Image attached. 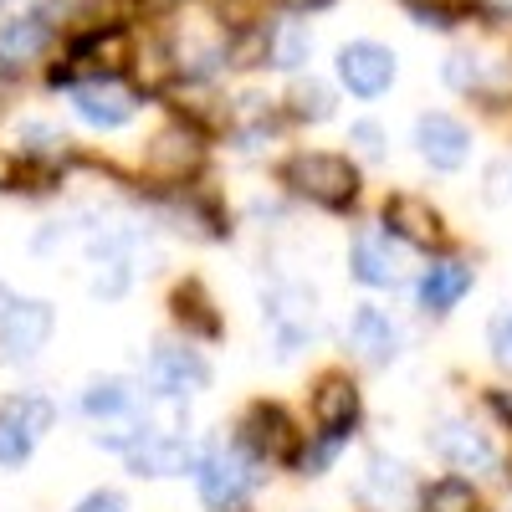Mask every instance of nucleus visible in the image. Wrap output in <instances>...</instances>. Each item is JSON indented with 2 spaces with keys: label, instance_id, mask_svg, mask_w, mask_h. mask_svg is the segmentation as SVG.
I'll use <instances>...</instances> for the list:
<instances>
[{
  "label": "nucleus",
  "instance_id": "0eeeda50",
  "mask_svg": "<svg viewBox=\"0 0 512 512\" xmlns=\"http://www.w3.org/2000/svg\"><path fill=\"white\" fill-rule=\"evenodd\" d=\"M210 384V369L195 349H175V344H164L149 354V390L164 395V400H180V395H195Z\"/></svg>",
  "mask_w": 512,
  "mask_h": 512
},
{
  "label": "nucleus",
  "instance_id": "39448f33",
  "mask_svg": "<svg viewBox=\"0 0 512 512\" xmlns=\"http://www.w3.org/2000/svg\"><path fill=\"white\" fill-rule=\"evenodd\" d=\"M267 323H272V344H277V354L282 359H292V354H303L308 344H313V292H303V287H282L277 297H272V308H267Z\"/></svg>",
  "mask_w": 512,
  "mask_h": 512
},
{
  "label": "nucleus",
  "instance_id": "393cba45",
  "mask_svg": "<svg viewBox=\"0 0 512 512\" xmlns=\"http://www.w3.org/2000/svg\"><path fill=\"white\" fill-rule=\"evenodd\" d=\"M292 113L318 123V118L333 113V93L323 88V82H313V77H308V82H297V88H292Z\"/></svg>",
  "mask_w": 512,
  "mask_h": 512
},
{
  "label": "nucleus",
  "instance_id": "7c9ffc66",
  "mask_svg": "<svg viewBox=\"0 0 512 512\" xmlns=\"http://www.w3.org/2000/svg\"><path fill=\"white\" fill-rule=\"evenodd\" d=\"M297 11H318V6H328V0H292Z\"/></svg>",
  "mask_w": 512,
  "mask_h": 512
},
{
  "label": "nucleus",
  "instance_id": "f257e3e1",
  "mask_svg": "<svg viewBox=\"0 0 512 512\" xmlns=\"http://www.w3.org/2000/svg\"><path fill=\"white\" fill-rule=\"evenodd\" d=\"M195 482H200V497L205 507H216V512H231L251 497V487L262 482V461L246 456V451H210L195 461Z\"/></svg>",
  "mask_w": 512,
  "mask_h": 512
},
{
  "label": "nucleus",
  "instance_id": "4be33fe9",
  "mask_svg": "<svg viewBox=\"0 0 512 512\" xmlns=\"http://www.w3.org/2000/svg\"><path fill=\"white\" fill-rule=\"evenodd\" d=\"M267 57H272V67H282V72L303 67V62L313 57V36H308V26L282 21V26L272 31V47H267Z\"/></svg>",
  "mask_w": 512,
  "mask_h": 512
},
{
  "label": "nucleus",
  "instance_id": "f03ea898",
  "mask_svg": "<svg viewBox=\"0 0 512 512\" xmlns=\"http://www.w3.org/2000/svg\"><path fill=\"white\" fill-rule=\"evenodd\" d=\"M287 185L297 195H308L318 205H349L359 195V175H354V164L349 159H338V154H297L287 164Z\"/></svg>",
  "mask_w": 512,
  "mask_h": 512
},
{
  "label": "nucleus",
  "instance_id": "9b49d317",
  "mask_svg": "<svg viewBox=\"0 0 512 512\" xmlns=\"http://www.w3.org/2000/svg\"><path fill=\"white\" fill-rule=\"evenodd\" d=\"M431 446H436V456L461 466V472H492L497 466V446L482 431H472L466 420H441L431 431Z\"/></svg>",
  "mask_w": 512,
  "mask_h": 512
},
{
  "label": "nucleus",
  "instance_id": "bb28decb",
  "mask_svg": "<svg viewBox=\"0 0 512 512\" xmlns=\"http://www.w3.org/2000/svg\"><path fill=\"white\" fill-rule=\"evenodd\" d=\"M446 77H451V88L472 93L477 82H482V67H477V57H466V52H451V57H446Z\"/></svg>",
  "mask_w": 512,
  "mask_h": 512
},
{
  "label": "nucleus",
  "instance_id": "4468645a",
  "mask_svg": "<svg viewBox=\"0 0 512 512\" xmlns=\"http://www.w3.org/2000/svg\"><path fill=\"white\" fill-rule=\"evenodd\" d=\"M349 344L369 359V364H390L400 354V328L390 323V313H379V308H354L349 318Z\"/></svg>",
  "mask_w": 512,
  "mask_h": 512
},
{
  "label": "nucleus",
  "instance_id": "a211bd4d",
  "mask_svg": "<svg viewBox=\"0 0 512 512\" xmlns=\"http://www.w3.org/2000/svg\"><path fill=\"white\" fill-rule=\"evenodd\" d=\"M123 62H128V36H123V31H98L93 41H82V47L72 52V67H67V72H57V82H62V77L72 82V72H98V77H113Z\"/></svg>",
  "mask_w": 512,
  "mask_h": 512
},
{
  "label": "nucleus",
  "instance_id": "473e14b6",
  "mask_svg": "<svg viewBox=\"0 0 512 512\" xmlns=\"http://www.w3.org/2000/svg\"><path fill=\"white\" fill-rule=\"evenodd\" d=\"M497 175H507V180H512V164H502V169H497Z\"/></svg>",
  "mask_w": 512,
  "mask_h": 512
},
{
  "label": "nucleus",
  "instance_id": "9d476101",
  "mask_svg": "<svg viewBox=\"0 0 512 512\" xmlns=\"http://www.w3.org/2000/svg\"><path fill=\"white\" fill-rule=\"evenodd\" d=\"M52 338V308L47 303H11L0 313V349L11 359H31L36 349H47Z\"/></svg>",
  "mask_w": 512,
  "mask_h": 512
},
{
  "label": "nucleus",
  "instance_id": "a878e982",
  "mask_svg": "<svg viewBox=\"0 0 512 512\" xmlns=\"http://www.w3.org/2000/svg\"><path fill=\"white\" fill-rule=\"evenodd\" d=\"M175 318H180V323H190L195 333H216V318L205 313V292H200L195 282L175 292Z\"/></svg>",
  "mask_w": 512,
  "mask_h": 512
},
{
  "label": "nucleus",
  "instance_id": "f3484780",
  "mask_svg": "<svg viewBox=\"0 0 512 512\" xmlns=\"http://www.w3.org/2000/svg\"><path fill=\"white\" fill-rule=\"evenodd\" d=\"M313 415H318V425H323L328 436H344L349 425H354V415H359V390H354L344 374H328L318 384V395H313Z\"/></svg>",
  "mask_w": 512,
  "mask_h": 512
},
{
  "label": "nucleus",
  "instance_id": "ddd939ff",
  "mask_svg": "<svg viewBox=\"0 0 512 512\" xmlns=\"http://www.w3.org/2000/svg\"><path fill=\"white\" fill-rule=\"evenodd\" d=\"M354 277L369 287H400L405 282V256L390 246L384 231H369L354 241Z\"/></svg>",
  "mask_w": 512,
  "mask_h": 512
},
{
  "label": "nucleus",
  "instance_id": "6e6552de",
  "mask_svg": "<svg viewBox=\"0 0 512 512\" xmlns=\"http://www.w3.org/2000/svg\"><path fill=\"white\" fill-rule=\"evenodd\" d=\"M72 108H77L82 123H93V128H123L128 118L139 113V98L128 88H113L108 77H98V82H72Z\"/></svg>",
  "mask_w": 512,
  "mask_h": 512
},
{
  "label": "nucleus",
  "instance_id": "7ed1b4c3",
  "mask_svg": "<svg viewBox=\"0 0 512 512\" xmlns=\"http://www.w3.org/2000/svg\"><path fill=\"white\" fill-rule=\"evenodd\" d=\"M47 425H52V405L47 400H36V395L6 400V405H0V461L21 466Z\"/></svg>",
  "mask_w": 512,
  "mask_h": 512
},
{
  "label": "nucleus",
  "instance_id": "c756f323",
  "mask_svg": "<svg viewBox=\"0 0 512 512\" xmlns=\"http://www.w3.org/2000/svg\"><path fill=\"white\" fill-rule=\"evenodd\" d=\"M77 512H123V497H113V492H93Z\"/></svg>",
  "mask_w": 512,
  "mask_h": 512
},
{
  "label": "nucleus",
  "instance_id": "5701e85b",
  "mask_svg": "<svg viewBox=\"0 0 512 512\" xmlns=\"http://www.w3.org/2000/svg\"><path fill=\"white\" fill-rule=\"evenodd\" d=\"M128 405H134V390H128L123 379H98V384H88V395H82V410L88 415H123Z\"/></svg>",
  "mask_w": 512,
  "mask_h": 512
},
{
  "label": "nucleus",
  "instance_id": "412c9836",
  "mask_svg": "<svg viewBox=\"0 0 512 512\" xmlns=\"http://www.w3.org/2000/svg\"><path fill=\"white\" fill-rule=\"evenodd\" d=\"M41 47H47V26L41 16H26V21H11L0 31V67H16V62H31Z\"/></svg>",
  "mask_w": 512,
  "mask_h": 512
},
{
  "label": "nucleus",
  "instance_id": "f8f14e48",
  "mask_svg": "<svg viewBox=\"0 0 512 512\" xmlns=\"http://www.w3.org/2000/svg\"><path fill=\"white\" fill-rule=\"evenodd\" d=\"M144 169L154 180H164V185H180L185 175L200 169V139L190 134V128H164V134L149 144V154H144Z\"/></svg>",
  "mask_w": 512,
  "mask_h": 512
},
{
  "label": "nucleus",
  "instance_id": "6ab92c4d",
  "mask_svg": "<svg viewBox=\"0 0 512 512\" xmlns=\"http://www.w3.org/2000/svg\"><path fill=\"white\" fill-rule=\"evenodd\" d=\"M466 292H472V267H461V262H436L431 272L420 277V308L446 313V308L461 303Z\"/></svg>",
  "mask_w": 512,
  "mask_h": 512
},
{
  "label": "nucleus",
  "instance_id": "423d86ee",
  "mask_svg": "<svg viewBox=\"0 0 512 512\" xmlns=\"http://www.w3.org/2000/svg\"><path fill=\"white\" fill-rule=\"evenodd\" d=\"M338 77H344V88L354 98H379L395 82V57H390V47H379V41H349V47L338 52Z\"/></svg>",
  "mask_w": 512,
  "mask_h": 512
},
{
  "label": "nucleus",
  "instance_id": "2eb2a0df",
  "mask_svg": "<svg viewBox=\"0 0 512 512\" xmlns=\"http://www.w3.org/2000/svg\"><path fill=\"white\" fill-rule=\"evenodd\" d=\"M246 446L256 456H267V461H292L297 456V431H292V420L272 405H256L246 415Z\"/></svg>",
  "mask_w": 512,
  "mask_h": 512
},
{
  "label": "nucleus",
  "instance_id": "b1692460",
  "mask_svg": "<svg viewBox=\"0 0 512 512\" xmlns=\"http://www.w3.org/2000/svg\"><path fill=\"white\" fill-rule=\"evenodd\" d=\"M420 512H482V502L466 482H436L431 492H425Z\"/></svg>",
  "mask_w": 512,
  "mask_h": 512
},
{
  "label": "nucleus",
  "instance_id": "c85d7f7f",
  "mask_svg": "<svg viewBox=\"0 0 512 512\" xmlns=\"http://www.w3.org/2000/svg\"><path fill=\"white\" fill-rule=\"evenodd\" d=\"M492 354H497L502 364H512V313L492 318Z\"/></svg>",
  "mask_w": 512,
  "mask_h": 512
},
{
  "label": "nucleus",
  "instance_id": "cd10ccee",
  "mask_svg": "<svg viewBox=\"0 0 512 512\" xmlns=\"http://www.w3.org/2000/svg\"><path fill=\"white\" fill-rule=\"evenodd\" d=\"M349 139H354L369 159H379V154H384V128H379V123H354V128H349Z\"/></svg>",
  "mask_w": 512,
  "mask_h": 512
},
{
  "label": "nucleus",
  "instance_id": "dca6fc26",
  "mask_svg": "<svg viewBox=\"0 0 512 512\" xmlns=\"http://www.w3.org/2000/svg\"><path fill=\"white\" fill-rule=\"evenodd\" d=\"M384 226H390V236H400L410 246H436L441 241V216L420 195H395L384 205Z\"/></svg>",
  "mask_w": 512,
  "mask_h": 512
},
{
  "label": "nucleus",
  "instance_id": "aec40b11",
  "mask_svg": "<svg viewBox=\"0 0 512 512\" xmlns=\"http://www.w3.org/2000/svg\"><path fill=\"white\" fill-rule=\"evenodd\" d=\"M364 492H369L379 507H405V502L415 497V487H410V472H405L400 461H390V456H369Z\"/></svg>",
  "mask_w": 512,
  "mask_h": 512
},
{
  "label": "nucleus",
  "instance_id": "2f4dec72",
  "mask_svg": "<svg viewBox=\"0 0 512 512\" xmlns=\"http://www.w3.org/2000/svg\"><path fill=\"white\" fill-rule=\"evenodd\" d=\"M6 180H11V164H6V159H0V185H6Z\"/></svg>",
  "mask_w": 512,
  "mask_h": 512
},
{
  "label": "nucleus",
  "instance_id": "1a4fd4ad",
  "mask_svg": "<svg viewBox=\"0 0 512 512\" xmlns=\"http://www.w3.org/2000/svg\"><path fill=\"white\" fill-rule=\"evenodd\" d=\"M415 149L431 159L436 169H461L472 154V134L451 118V113H420L415 123Z\"/></svg>",
  "mask_w": 512,
  "mask_h": 512
},
{
  "label": "nucleus",
  "instance_id": "20e7f679",
  "mask_svg": "<svg viewBox=\"0 0 512 512\" xmlns=\"http://www.w3.org/2000/svg\"><path fill=\"white\" fill-rule=\"evenodd\" d=\"M123 456L139 477H180L195 472V451L180 436H164V431H134V441H123Z\"/></svg>",
  "mask_w": 512,
  "mask_h": 512
}]
</instances>
